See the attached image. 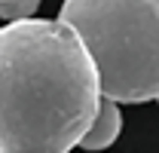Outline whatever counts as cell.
Segmentation results:
<instances>
[{
    "mask_svg": "<svg viewBox=\"0 0 159 153\" xmlns=\"http://www.w3.org/2000/svg\"><path fill=\"white\" fill-rule=\"evenodd\" d=\"M98 98L95 64L64 21L0 28V153H70Z\"/></svg>",
    "mask_w": 159,
    "mask_h": 153,
    "instance_id": "1",
    "label": "cell"
},
{
    "mask_svg": "<svg viewBox=\"0 0 159 153\" xmlns=\"http://www.w3.org/2000/svg\"><path fill=\"white\" fill-rule=\"evenodd\" d=\"M58 21L89 52L104 98L116 104L159 98V0H64Z\"/></svg>",
    "mask_w": 159,
    "mask_h": 153,
    "instance_id": "2",
    "label": "cell"
},
{
    "mask_svg": "<svg viewBox=\"0 0 159 153\" xmlns=\"http://www.w3.org/2000/svg\"><path fill=\"white\" fill-rule=\"evenodd\" d=\"M119 129H122V114H119V104L113 98H98V107H95V116L89 123V129L80 138V147L83 150H104L110 147L119 138Z\"/></svg>",
    "mask_w": 159,
    "mask_h": 153,
    "instance_id": "3",
    "label": "cell"
},
{
    "mask_svg": "<svg viewBox=\"0 0 159 153\" xmlns=\"http://www.w3.org/2000/svg\"><path fill=\"white\" fill-rule=\"evenodd\" d=\"M40 6V0H0V19L12 21V19H28L34 16Z\"/></svg>",
    "mask_w": 159,
    "mask_h": 153,
    "instance_id": "4",
    "label": "cell"
}]
</instances>
